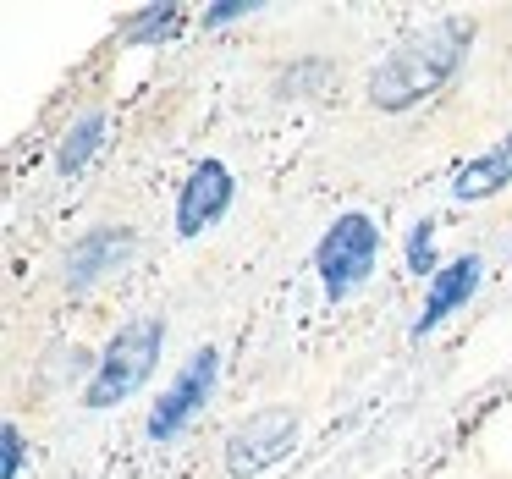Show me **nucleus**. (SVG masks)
<instances>
[{"label":"nucleus","mask_w":512,"mask_h":479,"mask_svg":"<svg viewBox=\"0 0 512 479\" xmlns=\"http://www.w3.org/2000/svg\"><path fill=\"white\" fill-rule=\"evenodd\" d=\"M468 45H474V23L468 17H435V23L402 34L386 50L375 72H369V105L375 111H413L430 94H441L457 78Z\"/></svg>","instance_id":"obj_1"},{"label":"nucleus","mask_w":512,"mask_h":479,"mask_svg":"<svg viewBox=\"0 0 512 479\" xmlns=\"http://www.w3.org/2000/svg\"><path fill=\"white\" fill-rule=\"evenodd\" d=\"M160 347H166V320H155V314H144V320H127L122 331L105 342L100 364H94V380H89V391H83V408L100 413V408L127 402L149 375H155Z\"/></svg>","instance_id":"obj_2"},{"label":"nucleus","mask_w":512,"mask_h":479,"mask_svg":"<svg viewBox=\"0 0 512 479\" xmlns=\"http://www.w3.org/2000/svg\"><path fill=\"white\" fill-rule=\"evenodd\" d=\"M375 259H380V226L369 215L347 210L325 226L320 248H314V270H320V287L331 292L336 303L353 298L369 276H375Z\"/></svg>","instance_id":"obj_3"},{"label":"nucleus","mask_w":512,"mask_h":479,"mask_svg":"<svg viewBox=\"0 0 512 479\" xmlns=\"http://www.w3.org/2000/svg\"><path fill=\"white\" fill-rule=\"evenodd\" d=\"M292 446H298V419H292V408H259V413H248L243 424H232V435H226V474H237V479L265 474V468L281 463Z\"/></svg>","instance_id":"obj_4"},{"label":"nucleus","mask_w":512,"mask_h":479,"mask_svg":"<svg viewBox=\"0 0 512 479\" xmlns=\"http://www.w3.org/2000/svg\"><path fill=\"white\" fill-rule=\"evenodd\" d=\"M215 375H221V353H215V347H199V353L177 369V380L160 391V402L149 408V441H177V435L188 430V419L204 408V397L215 391Z\"/></svg>","instance_id":"obj_5"},{"label":"nucleus","mask_w":512,"mask_h":479,"mask_svg":"<svg viewBox=\"0 0 512 479\" xmlns=\"http://www.w3.org/2000/svg\"><path fill=\"white\" fill-rule=\"evenodd\" d=\"M232 171L221 166V160H199V166L188 171V182H182L177 193V232L182 237H199L204 226H215L226 210H232Z\"/></svg>","instance_id":"obj_6"},{"label":"nucleus","mask_w":512,"mask_h":479,"mask_svg":"<svg viewBox=\"0 0 512 479\" xmlns=\"http://www.w3.org/2000/svg\"><path fill=\"white\" fill-rule=\"evenodd\" d=\"M133 232L127 226H94V232H83L78 243H72V254H67V287L72 292H89L94 281H105V276H116V270L133 259Z\"/></svg>","instance_id":"obj_7"},{"label":"nucleus","mask_w":512,"mask_h":479,"mask_svg":"<svg viewBox=\"0 0 512 479\" xmlns=\"http://www.w3.org/2000/svg\"><path fill=\"white\" fill-rule=\"evenodd\" d=\"M479 281H485L479 254H457L452 265H441V270H435V281H430V292H424V309H419V320H413V336H430L435 325L457 309V303L474 298Z\"/></svg>","instance_id":"obj_8"},{"label":"nucleus","mask_w":512,"mask_h":479,"mask_svg":"<svg viewBox=\"0 0 512 479\" xmlns=\"http://www.w3.org/2000/svg\"><path fill=\"white\" fill-rule=\"evenodd\" d=\"M507 182H512V133L496 138L485 155H474L463 171H457V177H452V199H457V204H474V199L501 193Z\"/></svg>","instance_id":"obj_9"},{"label":"nucleus","mask_w":512,"mask_h":479,"mask_svg":"<svg viewBox=\"0 0 512 479\" xmlns=\"http://www.w3.org/2000/svg\"><path fill=\"white\" fill-rule=\"evenodd\" d=\"M100 144H105V111H83L78 122L67 127L61 149H56V171H61V177H78V171L94 160V149H100Z\"/></svg>","instance_id":"obj_10"},{"label":"nucleus","mask_w":512,"mask_h":479,"mask_svg":"<svg viewBox=\"0 0 512 479\" xmlns=\"http://www.w3.org/2000/svg\"><path fill=\"white\" fill-rule=\"evenodd\" d=\"M182 6H144L138 17H127V28H122V39L127 45H166L171 34L182 28Z\"/></svg>","instance_id":"obj_11"},{"label":"nucleus","mask_w":512,"mask_h":479,"mask_svg":"<svg viewBox=\"0 0 512 479\" xmlns=\"http://www.w3.org/2000/svg\"><path fill=\"white\" fill-rule=\"evenodd\" d=\"M408 270L419 281H435V215H424V221H413V232H408Z\"/></svg>","instance_id":"obj_12"},{"label":"nucleus","mask_w":512,"mask_h":479,"mask_svg":"<svg viewBox=\"0 0 512 479\" xmlns=\"http://www.w3.org/2000/svg\"><path fill=\"white\" fill-rule=\"evenodd\" d=\"M23 457H28V435H23V424H0V479H17L23 474Z\"/></svg>","instance_id":"obj_13"},{"label":"nucleus","mask_w":512,"mask_h":479,"mask_svg":"<svg viewBox=\"0 0 512 479\" xmlns=\"http://www.w3.org/2000/svg\"><path fill=\"white\" fill-rule=\"evenodd\" d=\"M254 12V0H215L210 12H204V28H221V23H237V17Z\"/></svg>","instance_id":"obj_14"}]
</instances>
